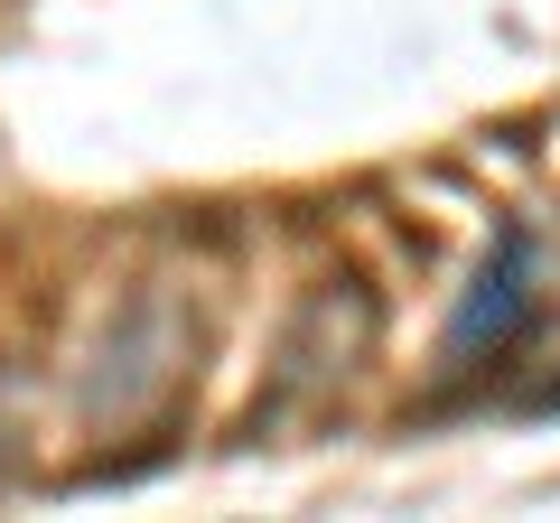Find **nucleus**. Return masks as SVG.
Masks as SVG:
<instances>
[{"label":"nucleus","instance_id":"nucleus-1","mask_svg":"<svg viewBox=\"0 0 560 523\" xmlns=\"http://www.w3.org/2000/svg\"><path fill=\"white\" fill-rule=\"evenodd\" d=\"M533 309H541V253H533V224H495V234H486V253H477V271H467V300L448 309V327H440V383H477V374H495V364L523 346Z\"/></svg>","mask_w":560,"mask_h":523}]
</instances>
